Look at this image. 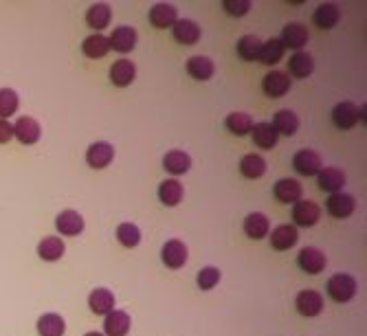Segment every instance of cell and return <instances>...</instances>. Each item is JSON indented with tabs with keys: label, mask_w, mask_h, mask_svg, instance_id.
Wrapping results in <instances>:
<instances>
[{
	"label": "cell",
	"mask_w": 367,
	"mask_h": 336,
	"mask_svg": "<svg viewBox=\"0 0 367 336\" xmlns=\"http://www.w3.org/2000/svg\"><path fill=\"white\" fill-rule=\"evenodd\" d=\"M328 294H330V299L339 303H348L357 294V279L346 273L332 275L330 281H328Z\"/></svg>",
	"instance_id": "cell-1"
},
{
	"label": "cell",
	"mask_w": 367,
	"mask_h": 336,
	"mask_svg": "<svg viewBox=\"0 0 367 336\" xmlns=\"http://www.w3.org/2000/svg\"><path fill=\"white\" fill-rule=\"evenodd\" d=\"M361 119H363V110L352 101L337 103L332 110V121L337 123V127H341V130H350V127H354Z\"/></svg>",
	"instance_id": "cell-2"
},
{
	"label": "cell",
	"mask_w": 367,
	"mask_h": 336,
	"mask_svg": "<svg viewBox=\"0 0 367 336\" xmlns=\"http://www.w3.org/2000/svg\"><path fill=\"white\" fill-rule=\"evenodd\" d=\"M293 167L301 176H317L323 170V161L314 150H299L293 157Z\"/></svg>",
	"instance_id": "cell-3"
},
{
	"label": "cell",
	"mask_w": 367,
	"mask_h": 336,
	"mask_svg": "<svg viewBox=\"0 0 367 336\" xmlns=\"http://www.w3.org/2000/svg\"><path fill=\"white\" fill-rule=\"evenodd\" d=\"M295 308L301 317H319L323 312V297L317 290H301L295 299Z\"/></svg>",
	"instance_id": "cell-4"
},
{
	"label": "cell",
	"mask_w": 367,
	"mask_h": 336,
	"mask_svg": "<svg viewBox=\"0 0 367 336\" xmlns=\"http://www.w3.org/2000/svg\"><path fill=\"white\" fill-rule=\"evenodd\" d=\"M321 218V206L312 200H299L293 206V222L297 227H314Z\"/></svg>",
	"instance_id": "cell-5"
},
{
	"label": "cell",
	"mask_w": 367,
	"mask_h": 336,
	"mask_svg": "<svg viewBox=\"0 0 367 336\" xmlns=\"http://www.w3.org/2000/svg\"><path fill=\"white\" fill-rule=\"evenodd\" d=\"M161 260H163V264H165L168 268H172V270L183 268L185 262H187V247H185V242H181V240L165 242V247L161 249Z\"/></svg>",
	"instance_id": "cell-6"
},
{
	"label": "cell",
	"mask_w": 367,
	"mask_h": 336,
	"mask_svg": "<svg viewBox=\"0 0 367 336\" xmlns=\"http://www.w3.org/2000/svg\"><path fill=\"white\" fill-rule=\"evenodd\" d=\"M112 159H115V148L106 143V141H97V143H93L86 152V163L91 165L93 170H104V167L112 163Z\"/></svg>",
	"instance_id": "cell-7"
},
{
	"label": "cell",
	"mask_w": 367,
	"mask_h": 336,
	"mask_svg": "<svg viewBox=\"0 0 367 336\" xmlns=\"http://www.w3.org/2000/svg\"><path fill=\"white\" fill-rule=\"evenodd\" d=\"M297 264H299L301 270H306L308 275H319V273H323V268L328 266L325 264V255L319 249H314V247L301 249L299 255H297Z\"/></svg>",
	"instance_id": "cell-8"
},
{
	"label": "cell",
	"mask_w": 367,
	"mask_h": 336,
	"mask_svg": "<svg viewBox=\"0 0 367 336\" xmlns=\"http://www.w3.org/2000/svg\"><path fill=\"white\" fill-rule=\"evenodd\" d=\"M176 20H179V11H176L174 5L170 3H156V5H152L150 9V22H152V27H156V29H170L176 24Z\"/></svg>",
	"instance_id": "cell-9"
},
{
	"label": "cell",
	"mask_w": 367,
	"mask_h": 336,
	"mask_svg": "<svg viewBox=\"0 0 367 336\" xmlns=\"http://www.w3.org/2000/svg\"><path fill=\"white\" fill-rule=\"evenodd\" d=\"M325 209L332 218H350L357 209V200L350 193H330L325 200Z\"/></svg>",
	"instance_id": "cell-10"
},
{
	"label": "cell",
	"mask_w": 367,
	"mask_h": 336,
	"mask_svg": "<svg viewBox=\"0 0 367 336\" xmlns=\"http://www.w3.org/2000/svg\"><path fill=\"white\" fill-rule=\"evenodd\" d=\"M273 193H275V198L284 202V204H295L301 200V193H303V187L299 180L295 178H282V180H277L275 187H273Z\"/></svg>",
	"instance_id": "cell-11"
},
{
	"label": "cell",
	"mask_w": 367,
	"mask_h": 336,
	"mask_svg": "<svg viewBox=\"0 0 367 336\" xmlns=\"http://www.w3.org/2000/svg\"><path fill=\"white\" fill-rule=\"evenodd\" d=\"M308 37H310V33H308L306 27H303V24H299V22H290V24H286V27L282 29L280 42L284 44V48L301 51L303 46H306Z\"/></svg>",
	"instance_id": "cell-12"
},
{
	"label": "cell",
	"mask_w": 367,
	"mask_h": 336,
	"mask_svg": "<svg viewBox=\"0 0 367 336\" xmlns=\"http://www.w3.org/2000/svg\"><path fill=\"white\" fill-rule=\"evenodd\" d=\"M262 88H264V93H267L269 97H273V99L284 97L290 90V77L284 71H271L267 77H264Z\"/></svg>",
	"instance_id": "cell-13"
},
{
	"label": "cell",
	"mask_w": 367,
	"mask_h": 336,
	"mask_svg": "<svg viewBox=\"0 0 367 336\" xmlns=\"http://www.w3.org/2000/svg\"><path fill=\"white\" fill-rule=\"evenodd\" d=\"M55 227H57V231H60L62 236L75 238V236H80L82 231H84V218L78 211L66 209V211H62L55 218Z\"/></svg>",
	"instance_id": "cell-14"
},
{
	"label": "cell",
	"mask_w": 367,
	"mask_h": 336,
	"mask_svg": "<svg viewBox=\"0 0 367 336\" xmlns=\"http://www.w3.org/2000/svg\"><path fill=\"white\" fill-rule=\"evenodd\" d=\"M297 240L299 231L295 229V224H280L271 233V247L275 251H290L297 244Z\"/></svg>",
	"instance_id": "cell-15"
},
{
	"label": "cell",
	"mask_w": 367,
	"mask_h": 336,
	"mask_svg": "<svg viewBox=\"0 0 367 336\" xmlns=\"http://www.w3.org/2000/svg\"><path fill=\"white\" fill-rule=\"evenodd\" d=\"M134 77H136V67H134L132 60L121 58L110 67V82L115 86H119V88L130 86L134 82Z\"/></svg>",
	"instance_id": "cell-16"
},
{
	"label": "cell",
	"mask_w": 367,
	"mask_h": 336,
	"mask_svg": "<svg viewBox=\"0 0 367 336\" xmlns=\"http://www.w3.org/2000/svg\"><path fill=\"white\" fill-rule=\"evenodd\" d=\"M40 123L33 117H20L14 123V136L20 141L22 145H33L37 139H40Z\"/></svg>",
	"instance_id": "cell-17"
},
{
	"label": "cell",
	"mask_w": 367,
	"mask_h": 336,
	"mask_svg": "<svg viewBox=\"0 0 367 336\" xmlns=\"http://www.w3.org/2000/svg\"><path fill=\"white\" fill-rule=\"evenodd\" d=\"M346 174L337 170V167H323V170L317 174V185L321 191H328V193H339L341 189L346 187Z\"/></svg>",
	"instance_id": "cell-18"
},
{
	"label": "cell",
	"mask_w": 367,
	"mask_h": 336,
	"mask_svg": "<svg viewBox=\"0 0 367 336\" xmlns=\"http://www.w3.org/2000/svg\"><path fill=\"white\" fill-rule=\"evenodd\" d=\"M185 71L189 73V77H194V80L207 82V80H211V77H213V73H216V64H213L205 55H194V58L187 60Z\"/></svg>",
	"instance_id": "cell-19"
},
{
	"label": "cell",
	"mask_w": 367,
	"mask_h": 336,
	"mask_svg": "<svg viewBox=\"0 0 367 336\" xmlns=\"http://www.w3.org/2000/svg\"><path fill=\"white\" fill-rule=\"evenodd\" d=\"M108 46L117 53H130L136 46V31L132 27H117L108 37Z\"/></svg>",
	"instance_id": "cell-20"
},
{
	"label": "cell",
	"mask_w": 367,
	"mask_h": 336,
	"mask_svg": "<svg viewBox=\"0 0 367 336\" xmlns=\"http://www.w3.org/2000/svg\"><path fill=\"white\" fill-rule=\"evenodd\" d=\"M172 33L176 37V42H181V44H187V46H192L200 40V27L194 22V20H187V18H179L176 20V24L172 27Z\"/></svg>",
	"instance_id": "cell-21"
},
{
	"label": "cell",
	"mask_w": 367,
	"mask_h": 336,
	"mask_svg": "<svg viewBox=\"0 0 367 336\" xmlns=\"http://www.w3.org/2000/svg\"><path fill=\"white\" fill-rule=\"evenodd\" d=\"M253 143H256L260 150H273L277 145V139L280 134L275 132V127L269 121H260V123H253Z\"/></svg>",
	"instance_id": "cell-22"
},
{
	"label": "cell",
	"mask_w": 367,
	"mask_h": 336,
	"mask_svg": "<svg viewBox=\"0 0 367 336\" xmlns=\"http://www.w3.org/2000/svg\"><path fill=\"white\" fill-rule=\"evenodd\" d=\"M88 308H91L95 315H108L115 310V294L108 288H95L88 294Z\"/></svg>",
	"instance_id": "cell-23"
},
{
	"label": "cell",
	"mask_w": 367,
	"mask_h": 336,
	"mask_svg": "<svg viewBox=\"0 0 367 336\" xmlns=\"http://www.w3.org/2000/svg\"><path fill=\"white\" fill-rule=\"evenodd\" d=\"M104 332L108 336H125L130 332V317L123 310H112V312L106 315L104 321Z\"/></svg>",
	"instance_id": "cell-24"
},
{
	"label": "cell",
	"mask_w": 367,
	"mask_h": 336,
	"mask_svg": "<svg viewBox=\"0 0 367 336\" xmlns=\"http://www.w3.org/2000/svg\"><path fill=\"white\" fill-rule=\"evenodd\" d=\"M185 189L176 178H168L159 185V200L165 206H176L183 202Z\"/></svg>",
	"instance_id": "cell-25"
},
{
	"label": "cell",
	"mask_w": 367,
	"mask_h": 336,
	"mask_svg": "<svg viewBox=\"0 0 367 336\" xmlns=\"http://www.w3.org/2000/svg\"><path fill=\"white\" fill-rule=\"evenodd\" d=\"M314 71V60L310 53H306V51H297V53L290 55L288 60V73L293 77H299V80H303V77H310Z\"/></svg>",
	"instance_id": "cell-26"
},
{
	"label": "cell",
	"mask_w": 367,
	"mask_h": 336,
	"mask_svg": "<svg viewBox=\"0 0 367 336\" xmlns=\"http://www.w3.org/2000/svg\"><path fill=\"white\" fill-rule=\"evenodd\" d=\"M37 334L40 336H64L66 332V323L57 312H46L37 319Z\"/></svg>",
	"instance_id": "cell-27"
},
{
	"label": "cell",
	"mask_w": 367,
	"mask_h": 336,
	"mask_svg": "<svg viewBox=\"0 0 367 336\" xmlns=\"http://www.w3.org/2000/svg\"><path fill=\"white\" fill-rule=\"evenodd\" d=\"M312 20L319 29H332L341 20V9L334 3H323V5H319L317 9H314Z\"/></svg>",
	"instance_id": "cell-28"
},
{
	"label": "cell",
	"mask_w": 367,
	"mask_h": 336,
	"mask_svg": "<svg viewBox=\"0 0 367 336\" xmlns=\"http://www.w3.org/2000/svg\"><path fill=\"white\" fill-rule=\"evenodd\" d=\"M163 167L172 174V176H181L185 172H189V167H192V159H189V154L183 150H170L165 154V159H163Z\"/></svg>",
	"instance_id": "cell-29"
},
{
	"label": "cell",
	"mask_w": 367,
	"mask_h": 336,
	"mask_svg": "<svg viewBox=\"0 0 367 336\" xmlns=\"http://www.w3.org/2000/svg\"><path fill=\"white\" fill-rule=\"evenodd\" d=\"M271 125L275 127L277 134L293 136L299 130V117H297L293 110H280V112H275Z\"/></svg>",
	"instance_id": "cell-30"
},
{
	"label": "cell",
	"mask_w": 367,
	"mask_h": 336,
	"mask_svg": "<svg viewBox=\"0 0 367 336\" xmlns=\"http://www.w3.org/2000/svg\"><path fill=\"white\" fill-rule=\"evenodd\" d=\"M269 231H271V222H269V218L264 215V213H251V215H247V220H244V233L251 240L267 238Z\"/></svg>",
	"instance_id": "cell-31"
},
{
	"label": "cell",
	"mask_w": 367,
	"mask_h": 336,
	"mask_svg": "<svg viewBox=\"0 0 367 336\" xmlns=\"http://www.w3.org/2000/svg\"><path fill=\"white\" fill-rule=\"evenodd\" d=\"M110 18H112V9H110V5H106V3H97V5H93L91 9L86 11L88 27L95 29V31L106 29L108 24H110Z\"/></svg>",
	"instance_id": "cell-32"
},
{
	"label": "cell",
	"mask_w": 367,
	"mask_h": 336,
	"mask_svg": "<svg viewBox=\"0 0 367 336\" xmlns=\"http://www.w3.org/2000/svg\"><path fill=\"white\" fill-rule=\"evenodd\" d=\"M64 251H66V244L55 236H48L37 244V255H40L44 262H57L60 257L64 255Z\"/></svg>",
	"instance_id": "cell-33"
},
{
	"label": "cell",
	"mask_w": 367,
	"mask_h": 336,
	"mask_svg": "<svg viewBox=\"0 0 367 336\" xmlns=\"http://www.w3.org/2000/svg\"><path fill=\"white\" fill-rule=\"evenodd\" d=\"M240 172H242L244 178H251V180H258L267 174V161H264L260 154H247L240 161Z\"/></svg>",
	"instance_id": "cell-34"
},
{
	"label": "cell",
	"mask_w": 367,
	"mask_h": 336,
	"mask_svg": "<svg viewBox=\"0 0 367 336\" xmlns=\"http://www.w3.org/2000/svg\"><path fill=\"white\" fill-rule=\"evenodd\" d=\"M284 44L280 42V37H271V40L262 42V51H260V58L258 62L267 64V67H275L277 62L284 58Z\"/></svg>",
	"instance_id": "cell-35"
},
{
	"label": "cell",
	"mask_w": 367,
	"mask_h": 336,
	"mask_svg": "<svg viewBox=\"0 0 367 336\" xmlns=\"http://www.w3.org/2000/svg\"><path fill=\"white\" fill-rule=\"evenodd\" d=\"M82 51H84V55L86 58H91V60H99V58H104L110 46H108V37L106 35H101V33H95V35H88L84 44H82Z\"/></svg>",
	"instance_id": "cell-36"
},
{
	"label": "cell",
	"mask_w": 367,
	"mask_h": 336,
	"mask_svg": "<svg viewBox=\"0 0 367 336\" xmlns=\"http://www.w3.org/2000/svg\"><path fill=\"white\" fill-rule=\"evenodd\" d=\"M224 125L231 134L244 136V134H251V130H253V119L247 112H231L229 117L224 119Z\"/></svg>",
	"instance_id": "cell-37"
},
{
	"label": "cell",
	"mask_w": 367,
	"mask_h": 336,
	"mask_svg": "<svg viewBox=\"0 0 367 336\" xmlns=\"http://www.w3.org/2000/svg\"><path fill=\"white\" fill-rule=\"evenodd\" d=\"M262 51V40L258 35H242L238 40V55L244 62H256Z\"/></svg>",
	"instance_id": "cell-38"
},
{
	"label": "cell",
	"mask_w": 367,
	"mask_h": 336,
	"mask_svg": "<svg viewBox=\"0 0 367 336\" xmlns=\"http://www.w3.org/2000/svg\"><path fill=\"white\" fill-rule=\"evenodd\" d=\"M117 240L125 249H136L138 242H141V231L132 222H121L117 227Z\"/></svg>",
	"instance_id": "cell-39"
},
{
	"label": "cell",
	"mask_w": 367,
	"mask_h": 336,
	"mask_svg": "<svg viewBox=\"0 0 367 336\" xmlns=\"http://www.w3.org/2000/svg\"><path fill=\"white\" fill-rule=\"evenodd\" d=\"M20 106L18 93L11 88H0V119H9L11 114H16Z\"/></svg>",
	"instance_id": "cell-40"
},
{
	"label": "cell",
	"mask_w": 367,
	"mask_h": 336,
	"mask_svg": "<svg viewBox=\"0 0 367 336\" xmlns=\"http://www.w3.org/2000/svg\"><path fill=\"white\" fill-rule=\"evenodd\" d=\"M196 283H198V288L200 290H211V288H216L218 283H220V270L216 266H207V268H202L198 277H196Z\"/></svg>",
	"instance_id": "cell-41"
},
{
	"label": "cell",
	"mask_w": 367,
	"mask_h": 336,
	"mask_svg": "<svg viewBox=\"0 0 367 336\" xmlns=\"http://www.w3.org/2000/svg\"><path fill=\"white\" fill-rule=\"evenodd\" d=\"M222 9L233 18H242L244 14H249V11H251V3H249V0H224Z\"/></svg>",
	"instance_id": "cell-42"
},
{
	"label": "cell",
	"mask_w": 367,
	"mask_h": 336,
	"mask_svg": "<svg viewBox=\"0 0 367 336\" xmlns=\"http://www.w3.org/2000/svg\"><path fill=\"white\" fill-rule=\"evenodd\" d=\"M11 139H14V123L0 119V143H9Z\"/></svg>",
	"instance_id": "cell-43"
},
{
	"label": "cell",
	"mask_w": 367,
	"mask_h": 336,
	"mask_svg": "<svg viewBox=\"0 0 367 336\" xmlns=\"http://www.w3.org/2000/svg\"><path fill=\"white\" fill-rule=\"evenodd\" d=\"M84 336H104V334H99V332H88V334H84Z\"/></svg>",
	"instance_id": "cell-44"
}]
</instances>
